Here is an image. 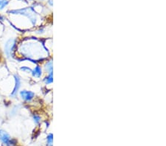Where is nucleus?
<instances>
[{
  "label": "nucleus",
  "mask_w": 166,
  "mask_h": 146,
  "mask_svg": "<svg viewBox=\"0 0 166 146\" xmlns=\"http://www.w3.org/2000/svg\"><path fill=\"white\" fill-rule=\"evenodd\" d=\"M33 121H34V123H35V124H38V123L41 122V118H40V116H38V115H33Z\"/></svg>",
  "instance_id": "9b49d317"
},
{
  "label": "nucleus",
  "mask_w": 166,
  "mask_h": 146,
  "mask_svg": "<svg viewBox=\"0 0 166 146\" xmlns=\"http://www.w3.org/2000/svg\"><path fill=\"white\" fill-rule=\"evenodd\" d=\"M19 95L20 97L24 101H26V102H30L33 99V97H35L34 92L28 90H22L19 92Z\"/></svg>",
  "instance_id": "7ed1b4c3"
},
{
  "label": "nucleus",
  "mask_w": 166,
  "mask_h": 146,
  "mask_svg": "<svg viewBox=\"0 0 166 146\" xmlns=\"http://www.w3.org/2000/svg\"><path fill=\"white\" fill-rule=\"evenodd\" d=\"M27 1H32V0H27Z\"/></svg>",
  "instance_id": "f8f14e48"
},
{
  "label": "nucleus",
  "mask_w": 166,
  "mask_h": 146,
  "mask_svg": "<svg viewBox=\"0 0 166 146\" xmlns=\"http://www.w3.org/2000/svg\"><path fill=\"white\" fill-rule=\"evenodd\" d=\"M0 140L7 146H13L16 144V141L11 137L7 131L2 129H0Z\"/></svg>",
  "instance_id": "f03ea898"
},
{
  "label": "nucleus",
  "mask_w": 166,
  "mask_h": 146,
  "mask_svg": "<svg viewBox=\"0 0 166 146\" xmlns=\"http://www.w3.org/2000/svg\"><path fill=\"white\" fill-rule=\"evenodd\" d=\"M31 74L32 75H33V77L38 78L41 76V75H42V70H41V68L39 66H36L33 70H32Z\"/></svg>",
  "instance_id": "39448f33"
},
{
  "label": "nucleus",
  "mask_w": 166,
  "mask_h": 146,
  "mask_svg": "<svg viewBox=\"0 0 166 146\" xmlns=\"http://www.w3.org/2000/svg\"><path fill=\"white\" fill-rule=\"evenodd\" d=\"M17 46V39L16 38H10L4 44V52L8 58H11Z\"/></svg>",
  "instance_id": "f257e3e1"
},
{
  "label": "nucleus",
  "mask_w": 166,
  "mask_h": 146,
  "mask_svg": "<svg viewBox=\"0 0 166 146\" xmlns=\"http://www.w3.org/2000/svg\"><path fill=\"white\" fill-rule=\"evenodd\" d=\"M8 0H0V10L4 9L8 4Z\"/></svg>",
  "instance_id": "1a4fd4ad"
},
{
  "label": "nucleus",
  "mask_w": 166,
  "mask_h": 146,
  "mask_svg": "<svg viewBox=\"0 0 166 146\" xmlns=\"http://www.w3.org/2000/svg\"><path fill=\"white\" fill-rule=\"evenodd\" d=\"M45 70L49 73V74L53 73V62L51 61H48L46 64V65H45Z\"/></svg>",
  "instance_id": "423d86ee"
},
{
  "label": "nucleus",
  "mask_w": 166,
  "mask_h": 146,
  "mask_svg": "<svg viewBox=\"0 0 166 146\" xmlns=\"http://www.w3.org/2000/svg\"><path fill=\"white\" fill-rule=\"evenodd\" d=\"M14 79H15V86H14V90L12 91L11 94V97H15L17 95L18 92H19V88L21 86V79L17 75H14Z\"/></svg>",
  "instance_id": "20e7f679"
},
{
  "label": "nucleus",
  "mask_w": 166,
  "mask_h": 146,
  "mask_svg": "<svg viewBox=\"0 0 166 146\" xmlns=\"http://www.w3.org/2000/svg\"><path fill=\"white\" fill-rule=\"evenodd\" d=\"M44 81L46 84H50V83H53V73L49 74V75H48L47 76L44 78Z\"/></svg>",
  "instance_id": "0eeeda50"
},
{
  "label": "nucleus",
  "mask_w": 166,
  "mask_h": 146,
  "mask_svg": "<svg viewBox=\"0 0 166 146\" xmlns=\"http://www.w3.org/2000/svg\"><path fill=\"white\" fill-rule=\"evenodd\" d=\"M53 134H50L47 137V146H53Z\"/></svg>",
  "instance_id": "6e6552de"
},
{
  "label": "nucleus",
  "mask_w": 166,
  "mask_h": 146,
  "mask_svg": "<svg viewBox=\"0 0 166 146\" xmlns=\"http://www.w3.org/2000/svg\"><path fill=\"white\" fill-rule=\"evenodd\" d=\"M21 71L24 72V73H31L32 70L28 67H21Z\"/></svg>",
  "instance_id": "9d476101"
}]
</instances>
